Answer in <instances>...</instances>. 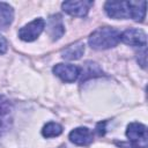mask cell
I'll use <instances>...</instances> for the list:
<instances>
[{"instance_id": "1", "label": "cell", "mask_w": 148, "mask_h": 148, "mask_svg": "<svg viewBox=\"0 0 148 148\" xmlns=\"http://www.w3.org/2000/svg\"><path fill=\"white\" fill-rule=\"evenodd\" d=\"M120 40V32L111 27L96 29L88 38V43L94 50H106L116 46Z\"/></svg>"}, {"instance_id": "2", "label": "cell", "mask_w": 148, "mask_h": 148, "mask_svg": "<svg viewBox=\"0 0 148 148\" xmlns=\"http://www.w3.org/2000/svg\"><path fill=\"white\" fill-rule=\"evenodd\" d=\"M126 136L132 148H147V127L140 123H131L126 130Z\"/></svg>"}, {"instance_id": "3", "label": "cell", "mask_w": 148, "mask_h": 148, "mask_svg": "<svg viewBox=\"0 0 148 148\" xmlns=\"http://www.w3.org/2000/svg\"><path fill=\"white\" fill-rule=\"evenodd\" d=\"M104 10L111 18L120 20L131 17L130 1H106L104 5Z\"/></svg>"}, {"instance_id": "4", "label": "cell", "mask_w": 148, "mask_h": 148, "mask_svg": "<svg viewBox=\"0 0 148 148\" xmlns=\"http://www.w3.org/2000/svg\"><path fill=\"white\" fill-rule=\"evenodd\" d=\"M44 28L45 21L43 18H36L18 30V37L24 42H32L43 32Z\"/></svg>"}, {"instance_id": "5", "label": "cell", "mask_w": 148, "mask_h": 148, "mask_svg": "<svg viewBox=\"0 0 148 148\" xmlns=\"http://www.w3.org/2000/svg\"><path fill=\"white\" fill-rule=\"evenodd\" d=\"M52 71L61 81L67 82V83H72L76 81L81 74L80 68L71 64H57Z\"/></svg>"}, {"instance_id": "6", "label": "cell", "mask_w": 148, "mask_h": 148, "mask_svg": "<svg viewBox=\"0 0 148 148\" xmlns=\"http://www.w3.org/2000/svg\"><path fill=\"white\" fill-rule=\"evenodd\" d=\"M13 104L5 96H0V135L9 130L13 121Z\"/></svg>"}, {"instance_id": "7", "label": "cell", "mask_w": 148, "mask_h": 148, "mask_svg": "<svg viewBox=\"0 0 148 148\" xmlns=\"http://www.w3.org/2000/svg\"><path fill=\"white\" fill-rule=\"evenodd\" d=\"M120 40L131 46L142 47L147 44V35L141 29H127L120 34Z\"/></svg>"}, {"instance_id": "8", "label": "cell", "mask_w": 148, "mask_h": 148, "mask_svg": "<svg viewBox=\"0 0 148 148\" xmlns=\"http://www.w3.org/2000/svg\"><path fill=\"white\" fill-rule=\"evenodd\" d=\"M94 5L92 1H65L61 7L62 10L72 16L84 17L87 16L90 7Z\"/></svg>"}, {"instance_id": "9", "label": "cell", "mask_w": 148, "mask_h": 148, "mask_svg": "<svg viewBox=\"0 0 148 148\" xmlns=\"http://www.w3.org/2000/svg\"><path fill=\"white\" fill-rule=\"evenodd\" d=\"M71 142L76 146H88L92 142V134L87 127L74 128L68 135Z\"/></svg>"}, {"instance_id": "10", "label": "cell", "mask_w": 148, "mask_h": 148, "mask_svg": "<svg viewBox=\"0 0 148 148\" xmlns=\"http://www.w3.org/2000/svg\"><path fill=\"white\" fill-rule=\"evenodd\" d=\"M65 32V25L60 15H52L49 20V34L52 40H58Z\"/></svg>"}, {"instance_id": "11", "label": "cell", "mask_w": 148, "mask_h": 148, "mask_svg": "<svg viewBox=\"0 0 148 148\" xmlns=\"http://www.w3.org/2000/svg\"><path fill=\"white\" fill-rule=\"evenodd\" d=\"M84 53V44L81 42L68 45L61 51V57L66 60H77Z\"/></svg>"}, {"instance_id": "12", "label": "cell", "mask_w": 148, "mask_h": 148, "mask_svg": "<svg viewBox=\"0 0 148 148\" xmlns=\"http://www.w3.org/2000/svg\"><path fill=\"white\" fill-rule=\"evenodd\" d=\"M14 20L13 7L6 2H0V29L8 28Z\"/></svg>"}, {"instance_id": "13", "label": "cell", "mask_w": 148, "mask_h": 148, "mask_svg": "<svg viewBox=\"0 0 148 148\" xmlns=\"http://www.w3.org/2000/svg\"><path fill=\"white\" fill-rule=\"evenodd\" d=\"M146 1H130L131 18L136 22L143 21L146 16Z\"/></svg>"}, {"instance_id": "14", "label": "cell", "mask_w": 148, "mask_h": 148, "mask_svg": "<svg viewBox=\"0 0 148 148\" xmlns=\"http://www.w3.org/2000/svg\"><path fill=\"white\" fill-rule=\"evenodd\" d=\"M62 133V127L61 125H59L58 123H47L43 130H42V134L44 138H54V136H58Z\"/></svg>"}, {"instance_id": "15", "label": "cell", "mask_w": 148, "mask_h": 148, "mask_svg": "<svg viewBox=\"0 0 148 148\" xmlns=\"http://www.w3.org/2000/svg\"><path fill=\"white\" fill-rule=\"evenodd\" d=\"M103 72L101 71V68L98 67L97 64L95 62H87L86 65V71L83 72V76H82V81L88 79V77H95V76H99L102 75Z\"/></svg>"}, {"instance_id": "16", "label": "cell", "mask_w": 148, "mask_h": 148, "mask_svg": "<svg viewBox=\"0 0 148 148\" xmlns=\"http://www.w3.org/2000/svg\"><path fill=\"white\" fill-rule=\"evenodd\" d=\"M7 49H8V44H7V40L5 39V37H3V36H1V35H0V54H3V53H6Z\"/></svg>"}, {"instance_id": "17", "label": "cell", "mask_w": 148, "mask_h": 148, "mask_svg": "<svg viewBox=\"0 0 148 148\" xmlns=\"http://www.w3.org/2000/svg\"><path fill=\"white\" fill-rule=\"evenodd\" d=\"M96 130H97L98 135H103V134H104V132H105V131H104V123H103V124H102V123H99V124L97 125V128H96Z\"/></svg>"}]
</instances>
